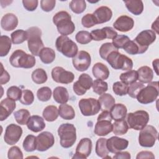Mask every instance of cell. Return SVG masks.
<instances>
[{
  "mask_svg": "<svg viewBox=\"0 0 159 159\" xmlns=\"http://www.w3.org/2000/svg\"><path fill=\"white\" fill-rule=\"evenodd\" d=\"M27 128L34 132L42 131L45 127V124L43 119L37 115L32 116L29 119L27 123Z\"/></svg>",
  "mask_w": 159,
  "mask_h": 159,
  "instance_id": "d4e9b609",
  "label": "cell"
},
{
  "mask_svg": "<svg viewBox=\"0 0 159 159\" xmlns=\"http://www.w3.org/2000/svg\"><path fill=\"white\" fill-rule=\"evenodd\" d=\"M53 22L61 35L66 36L75 31V25L71 21V16L66 11H61L56 13L53 17Z\"/></svg>",
  "mask_w": 159,
  "mask_h": 159,
  "instance_id": "6da1fadb",
  "label": "cell"
},
{
  "mask_svg": "<svg viewBox=\"0 0 159 159\" xmlns=\"http://www.w3.org/2000/svg\"><path fill=\"white\" fill-rule=\"evenodd\" d=\"M92 141L89 138H83L79 142L73 158H86L92 150Z\"/></svg>",
  "mask_w": 159,
  "mask_h": 159,
  "instance_id": "ac0fdd59",
  "label": "cell"
},
{
  "mask_svg": "<svg viewBox=\"0 0 159 159\" xmlns=\"http://www.w3.org/2000/svg\"><path fill=\"white\" fill-rule=\"evenodd\" d=\"M106 61L115 70L129 71L131 70L133 67L132 60L126 55L119 53L118 51L111 52L107 56Z\"/></svg>",
  "mask_w": 159,
  "mask_h": 159,
  "instance_id": "5b68a950",
  "label": "cell"
},
{
  "mask_svg": "<svg viewBox=\"0 0 159 159\" xmlns=\"http://www.w3.org/2000/svg\"><path fill=\"white\" fill-rule=\"evenodd\" d=\"M22 146L26 152H33L36 150V137L28 135L24 140Z\"/></svg>",
  "mask_w": 159,
  "mask_h": 159,
  "instance_id": "f6af8a7d",
  "label": "cell"
},
{
  "mask_svg": "<svg viewBox=\"0 0 159 159\" xmlns=\"http://www.w3.org/2000/svg\"><path fill=\"white\" fill-rule=\"evenodd\" d=\"M37 96L40 101H48L51 98L52 91L50 88L47 86L42 87L38 89L37 92Z\"/></svg>",
  "mask_w": 159,
  "mask_h": 159,
  "instance_id": "f907efd6",
  "label": "cell"
},
{
  "mask_svg": "<svg viewBox=\"0 0 159 159\" xmlns=\"http://www.w3.org/2000/svg\"><path fill=\"white\" fill-rule=\"evenodd\" d=\"M93 76L99 80H106L109 76V70L104 64L98 62L94 65L92 68Z\"/></svg>",
  "mask_w": 159,
  "mask_h": 159,
  "instance_id": "484cf974",
  "label": "cell"
},
{
  "mask_svg": "<svg viewBox=\"0 0 159 159\" xmlns=\"http://www.w3.org/2000/svg\"><path fill=\"white\" fill-rule=\"evenodd\" d=\"M39 56L43 63L50 64L52 63L55 58V52L51 48L44 47L40 52Z\"/></svg>",
  "mask_w": 159,
  "mask_h": 159,
  "instance_id": "836d02e7",
  "label": "cell"
},
{
  "mask_svg": "<svg viewBox=\"0 0 159 159\" xmlns=\"http://www.w3.org/2000/svg\"><path fill=\"white\" fill-rule=\"evenodd\" d=\"M149 119V114L147 111L139 110L129 113L127 116V122L130 128L140 130L147 125Z\"/></svg>",
  "mask_w": 159,
  "mask_h": 159,
  "instance_id": "9c48e42d",
  "label": "cell"
},
{
  "mask_svg": "<svg viewBox=\"0 0 159 159\" xmlns=\"http://www.w3.org/2000/svg\"><path fill=\"white\" fill-rule=\"evenodd\" d=\"M11 39L7 35H1L0 38V56H6L11 48Z\"/></svg>",
  "mask_w": 159,
  "mask_h": 159,
  "instance_id": "74e56055",
  "label": "cell"
},
{
  "mask_svg": "<svg viewBox=\"0 0 159 159\" xmlns=\"http://www.w3.org/2000/svg\"><path fill=\"white\" fill-rule=\"evenodd\" d=\"M96 20L97 24H102L111 20L112 16L111 9L107 6H101L97 8L93 14Z\"/></svg>",
  "mask_w": 159,
  "mask_h": 159,
  "instance_id": "603a6c76",
  "label": "cell"
},
{
  "mask_svg": "<svg viewBox=\"0 0 159 159\" xmlns=\"http://www.w3.org/2000/svg\"><path fill=\"white\" fill-rule=\"evenodd\" d=\"M42 115L47 121L53 122L59 116L58 109L55 106H48L43 109Z\"/></svg>",
  "mask_w": 159,
  "mask_h": 159,
  "instance_id": "e575fe53",
  "label": "cell"
},
{
  "mask_svg": "<svg viewBox=\"0 0 159 159\" xmlns=\"http://www.w3.org/2000/svg\"><path fill=\"white\" fill-rule=\"evenodd\" d=\"M106 142L107 139L105 138H100L96 142L95 148L96 153L101 158H106L107 157H110L107 156L109 152L107 149Z\"/></svg>",
  "mask_w": 159,
  "mask_h": 159,
  "instance_id": "d6a6232c",
  "label": "cell"
},
{
  "mask_svg": "<svg viewBox=\"0 0 159 159\" xmlns=\"http://www.w3.org/2000/svg\"><path fill=\"white\" fill-rule=\"evenodd\" d=\"M0 120L3 121L6 120L14 111L16 107L15 101L10 98H5L0 102Z\"/></svg>",
  "mask_w": 159,
  "mask_h": 159,
  "instance_id": "7402d4cb",
  "label": "cell"
},
{
  "mask_svg": "<svg viewBox=\"0 0 159 159\" xmlns=\"http://www.w3.org/2000/svg\"><path fill=\"white\" fill-rule=\"evenodd\" d=\"M138 80L142 83H148L152 81L153 78V70L147 66H141L138 69Z\"/></svg>",
  "mask_w": 159,
  "mask_h": 159,
  "instance_id": "83f0119b",
  "label": "cell"
},
{
  "mask_svg": "<svg viewBox=\"0 0 159 159\" xmlns=\"http://www.w3.org/2000/svg\"><path fill=\"white\" fill-rule=\"evenodd\" d=\"M128 129L129 125L124 119L116 120V122L112 124V131L116 135H122L126 134Z\"/></svg>",
  "mask_w": 159,
  "mask_h": 159,
  "instance_id": "d590c367",
  "label": "cell"
},
{
  "mask_svg": "<svg viewBox=\"0 0 159 159\" xmlns=\"http://www.w3.org/2000/svg\"><path fill=\"white\" fill-rule=\"evenodd\" d=\"M22 134V128L16 124H11L7 126L4 136V142L10 145L16 144Z\"/></svg>",
  "mask_w": 159,
  "mask_h": 159,
  "instance_id": "9a60e30c",
  "label": "cell"
},
{
  "mask_svg": "<svg viewBox=\"0 0 159 159\" xmlns=\"http://www.w3.org/2000/svg\"><path fill=\"white\" fill-rule=\"evenodd\" d=\"M11 40L14 44H20L27 40V32L22 29L14 31L11 34Z\"/></svg>",
  "mask_w": 159,
  "mask_h": 159,
  "instance_id": "60d3db41",
  "label": "cell"
},
{
  "mask_svg": "<svg viewBox=\"0 0 159 159\" xmlns=\"http://www.w3.org/2000/svg\"><path fill=\"white\" fill-rule=\"evenodd\" d=\"M134 25V19L127 16L122 15L119 16L113 24V27L115 29L125 32L130 30Z\"/></svg>",
  "mask_w": 159,
  "mask_h": 159,
  "instance_id": "44dd1931",
  "label": "cell"
},
{
  "mask_svg": "<svg viewBox=\"0 0 159 159\" xmlns=\"http://www.w3.org/2000/svg\"><path fill=\"white\" fill-rule=\"evenodd\" d=\"M137 159H140V158H151L153 159L155 158V156L153 154L152 152L150 151H142L139 153H138L137 157Z\"/></svg>",
  "mask_w": 159,
  "mask_h": 159,
  "instance_id": "94428289",
  "label": "cell"
},
{
  "mask_svg": "<svg viewBox=\"0 0 159 159\" xmlns=\"http://www.w3.org/2000/svg\"><path fill=\"white\" fill-rule=\"evenodd\" d=\"M7 157L9 159H21L23 158V153L18 147L14 146L10 148L8 150Z\"/></svg>",
  "mask_w": 159,
  "mask_h": 159,
  "instance_id": "9f6ffc18",
  "label": "cell"
},
{
  "mask_svg": "<svg viewBox=\"0 0 159 159\" xmlns=\"http://www.w3.org/2000/svg\"><path fill=\"white\" fill-rule=\"evenodd\" d=\"M113 157V158H122V159H130V154L128 152H119L116 153Z\"/></svg>",
  "mask_w": 159,
  "mask_h": 159,
  "instance_id": "6125c7cd",
  "label": "cell"
},
{
  "mask_svg": "<svg viewBox=\"0 0 159 159\" xmlns=\"http://www.w3.org/2000/svg\"><path fill=\"white\" fill-rule=\"evenodd\" d=\"M129 86L122 81H117L113 84L112 89L114 93L118 96H125L127 94Z\"/></svg>",
  "mask_w": 159,
  "mask_h": 159,
  "instance_id": "bcb514c9",
  "label": "cell"
},
{
  "mask_svg": "<svg viewBox=\"0 0 159 159\" xmlns=\"http://www.w3.org/2000/svg\"><path fill=\"white\" fill-rule=\"evenodd\" d=\"M81 24L86 28H90L97 24L96 20L93 14H86L81 19Z\"/></svg>",
  "mask_w": 159,
  "mask_h": 159,
  "instance_id": "11a10c76",
  "label": "cell"
},
{
  "mask_svg": "<svg viewBox=\"0 0 159 159\" xmlns=\"http://www.w3.org/2000/svg\"><path fill=\"white\" fill-rule=\"evenodd\" d=\"M159 94L158 81L150 82L147 86H144L137 96L138 102L143 104H147L154 102Z\"/></svg>",
  "mask_w": 159,
  "mask_h": 159,
  "instance_id": "8992f818",
  "label": "cell"
},
{
  "mask_svg": "<svg viewBox=\"0 0 159 159\" xmlns=\"http://www.w3.org/2000/svg\"><path fill=\"white\" fill-rule=\"evenodd\" d=\"M22 91L19 87L16 86H12L7 89L6 94L8 98L16 101L20 100L22 96Z\"/></svg>",
  "mask_w": 159,
  "mask_h": 159,
  "instance_id": "c3c4849f",
  "label": "cell"
},
{
  "mask_svg": "<svg viewBox=\"0 0 159 159\" xmlns=\"http://www.w3.org/2000/svg\"><path fill=\"white\" fill-rule=\"evenodd\" d=\"M28 48L34 56H39L41 50L44 48L43 43L41 39L42 31L37 27H31L27 30Z\"/></svg>",
  "mask_w": 159,
  "mask_h": 159,
  "instance_id": "277c9868",
  "label": "cell"
},
{
  "mask_svg": "<svg viewBox=\"0 0 159 159\" xmlns=\"http://www.w3.org/2000/svg\"><path fill=\"white\" fill-rule=\"evenodd\" d=\"M120 80L126 84H131L138 80L137 71L135 70H129L125 73H122L120 75Z\"/></svg>",
  "mask_w": 159,
  "mask_h": 159,
  "instance_id": "f35d334b",
  "label": "cell"
},
{
  "mask_svg": "<svg viewBox=\"0 0 159 159\" xmlns=\"http://www.w3.org/2000/svg\"><path fill=\"white\" fill-rule=\"evenodd\" d=\"M152 65H153V67L156 72V74L157 75H158V59L157 58L155 60H154L152 62Z\"/></svg>",
  "mask_w": 159,
  "mask_h": 159,
  "instance_id": "e7e4bbea",
  "label": "cell"
},
{
  "mask_svg": "<svg viewBox=\"0 0 159 159\" xmlns=\"http://www.w3.org/2000/svg\"><path fill=\"white\" fill-rule=\"evenodd\" d=\"M30 112L28 110L25 109H21L16 111L14 113V118L16 122L20 125L27 124L29 119L30 118Z\"/></svg>",
  "mask_w": 159,
  "mask_h": 159,
  "instance_id": "ab89813d",
  "label": "cell"
},
{
  "mask_svg": "<svg viewBox=\"0 0 159 159\" xmlns=\"http://www.w3.org/2000/svg\"><path fill=\"white\" fill-rule=\"evenodd\" d=\"M128 11L132 14L138 16L143 10V3L141 0H127L124 1Z\"/></svg>",
  "mask_w": 159,
  "mask_h": 159,
  "instance_id": "f1b7e54d",
  "label": "cell"
},
{
  "mask_svg": "<svg viewBox=\"0 0 159 159\" xmlns=\"http://www.w3.org/2000/svg\"><path fill=\"white\" fill-rule=\"evenodd\" d=\"M140 130L139 135L140 145L143 147H152L158 139V132L156 128L148 125Z\"/></svg>",
  "mask_w": 159,
  "mask_h": 159,
  "instance_id": "30bf717a",
  "label": "cell"
},
{
  "mask_svg": "<svg viewBox=\"0 0 159 159\" xmlns=\"http://www.w3.org/2000/svg\"><path fill=\"white\" fill-rule=\"evenodd\" d=\"M1 77H0V83L1 84H4L7 83L10 80V75H9L8 72L6 71L2 66V64L1 63Z\"/></svg>",
  "mask_w": 159,
  "mask_h": 159,
  "instance_id": "91938a15",
  "label": "cell"
},
{
  "mask_svg": "<svg viewBox=\"0 0 159 159\" xmlns=\"http://www.w3.org/2000/svg\"><path fill=\"white\" fill-rule=\"evenodd\" d=\"M53 96L54 100L59 104H65L68 101L69 94L65 87L57 86L53 92Z\"/></svg>",
  "mask_w": 159,
  "mask_h": 159,
  "instance_id": "f546056e",
  "label": "cell"
},
{
  "mask_svg": "<svg viewBox=\"0 0 159 159\" xmlns=\"http://www.w3.org/2000/svg\"><path fill=\"white\" fill-rule=\"evenodd\" d=\"M34 96L33 93L29 89H24L22 92V96L20 102L24 105H30L33 103Z\"/></svg>",
  "mask_w": 159,
  "mask_h": 159,
  "instance_id": "f5cc1de1",
  "label": "cell"
},
{
  "mask_svg": "<svg viewBox=\"0 0 159 159\" xmlns=\"http://www.w3.org/2000/svg\"><path fill=\"white\" fill-rule=\"evenodd\" d=\"M55 143L53 134L48 131H45L36 137V150L44 152L52 147Z\"/></svg>",
  "mask_w": 159,
  "mask_h": 159,
  "instance_id": "e0dca14e",
  "label": "cell"
},
{
  "mask_svg": "<svg viewBox=\"0 0 159 159\" xmlns=\"http://www.w3.org/2000/svg\"><path fill=\"white\" fill-rule=\"evenodd\" d=\"M78 106L81 114L84 116H91L97 114L101 110L98 100L95 98H83L80 100Z\"/></svg>",
  "mask_w": 159,
  "mask_h": 159,
  "instance_id": "8fae6325",
  "label": "cell"
},
{
  "mask_svg": "<svg viewBox=\"0 0 159 159\" xmlns=\"http://www.w3.org/2000/svg\"><path fill=\"white\" fill-rule=\"evenodd\" d=\"M58 134L60 139V145L63 148H70L76 142V128L73 124L70 123L62 124L58 129Z\"/></svg>",
  "mask_w": 159,
  "mask_h": 159,
  "instance_id": "7a4b0ae2",
  "label": "cell"
},
{
  "mask_svg": "<svg viewBox=\"0 0 159 159\" xmlns=\"http://www.w3.org/2000/svg\"><path fill=\"white\" fill-rule=\"evenodd\" d=\"M98 101L100 104L101 110L102 111H110L116 102L114 98L109 93H104L101 95L98 99Z\"/></svg>",
  "mask_w": 159,
  "mask_h": 159,
  "instance_id": "4dcf8cb0",
  "label": "cell"
},
{
  "mask_svg": "<svg viewBox=\"0 0 159 159\" xmlns=\"http://www.w3.org/2000/svg\"><path fill=\"white\" fill-rule=\"evenodd\" d=\"M93 83L92 78L86 73H83L79 76L78 80L73 84V89L76 94L82 96L92 87Z\"/></svg>",
  "mask_w": 159,
  "mask_h": 159,
  "instance_id": "5bb4252c",
  "label": "cell"
},
{
  "mask_svg": "<svg viewBox=\"0 0 159 159\" xmlns=\"http://www.w3.org/2000/svg\"><path fill=\"white\" fill-rule=\"evenodd\" d=\"M123 49L129 55L142 54L139 45L134 40H130L124 46Z\"/></svg>",
  "mask_w": 159,
  "mask_h": 159,
  "instance_id": "816d5d0a",
  "label": "cell"
},
{
  "mask_svg": "<svg viewBox=\"0 0 159 159\" xmlns=\"http://www.w3.org/2000/svg\"><path fill=\"white\" fill-rule=\"evenodd\" d=\"M70 9L75 14H81L86 8V4L84 0H73L69 4Z\"/></svg>",
  "mask_w": 159,
  "mask_h": 159,
  "instance_id": "ee69618b",
  "label": "cell"
},
{
  "mask_svg": "<svg viewBox=\"0 0 159 159\" xmlns=\"http://www.w3.org/2000/svg\"><path fill=\"white\" fill-rule=\"evenodd\" d=\"M55 4V0H42L40 1V7L43 11L50 12L53 9Z\"/></svg>",
  "mask_w": 159,
  "mask_h": 159,
  "instance_id": "6f0895ef",
  "label": "cell"
},
{
  "mask_svg": "<svg viewBox=\"0 0 159 159\" xmlns=\"http://www.w3.org/2000/svg\"><path fill=\"white\" fill-rule=\"evenodd\" d=\"M112 118L108 111H103L98 117L94 132L98 136H105L112 131Z\"/></svg>",
  "mask_w": 159,
  "mask_h": 159,
  "instance_id": "52a82bcc",
  "label": "cell"
},
{
  "mask_svg": "<svg viewBox=\"0 0 159 159\" xmlns=\"http://www.w3.org/2000/svg\"><path fill=\"white\" fill-rule=\"evenodd\" d=\"M9 62L16 68H31L35 66L36 60L33 55L19 49L12 53L9 58Z\"/></svg>",
  "mask_w": 159,
  "mask_h": 159,
  "instance_id": "3957f363",
  "label": "cell"
},
{
  "mask_svg": "<svg viewBox=\"0 0 159 159\" xmlns=\"http://www.w3.org/2000/svg\"><path fill=\"white\" fill-rule=\"evenodd\" d=\"M55 46L58 52L68 58H73L78 53L77 45L67 36H59L56 40Z\"/></svg>",
  "mask_w": 159,
  "mask_h": 159,
  "instance_id": "ba28073f",
  "label": "cell"
},
{
  "mask_svg": "<svg viewBox=\"0 0 159 159\" xmlns=\"http://www.w3.org/2000/svg\"><path fill=\"white\" fill-rule=\"evenodd\" d=\"M32 81L36 84H43L47 80V75L46 71L42 68H37L31 75Z\"/></svg>",
  "mask_w": 159,
  "mask_h": 159,
  "instance_id": "8d00e7d4",
  "label": "cell"
},
{
  "mask_svg": "<svg viewBox=\"0 0 159 159\" xmlns=\"http://www.w3.org/2000/svg\"><path fill=\"white\" fill-rule=\"evenodd\" d=\"M156 34L152 30H144L140 32L134 41L139 45L141 53H145L150 45L155 42Z\"/></svg>",
  "mask_w": 159,
  "mask_h": 159,
  "instance_id": "7c38bea8",
  "label": "cell"
},
{
  "mask_svg": "<svg viewBox=\"0 0 159 159\" xmlns=\"http://www.w3.org/2000/svg\"><path fill=\"white\" fill-rule=\"evenodd\" d=\"M92 40L100 41L105 39H113L118 34L117 32L111 27H104L101 29H95L91 32Z\"/></svg>",
  "mask_w": 159,
  "mask_h": 159,
  "instance_id": "ffe728a7",
  "label": "cell"
},
{
  "mask_svg": "<svg viewBox=\"0 0 159 159\" xmlns=\"http://www.w3.org/2000/svg\"><path fill=\"white\" fill-rule=\"evenodd\" d=\"M144 86H145L143 83L135 81L130 84V86L128 88L127 93L130 97L132 98H136L139 92L143 88H144Z\"/></svg>",
  "mask_w": 159,
  "mask_h": 159,
  "instance_id": "7dc6e473",
  "label": "cell"
},
{
  "mask_svg": "<svg viewBox=\"0 0 159 159\" xmlns=\"http://www.w3.org/2000/svg\"><path fill=\"white\" fill-rule=\"evenodd\" d=\"M92 87L93 91L99 95H102L108 89L107 83L106 81L99 79L95 80L93 81Z\"/></svg>",
  "mask_w": 159,
  "mask_h": 159,
  "instance_id": "7bdbcfd3",
  "label": "cell"
},
{
  "mask_svg": "<svg viewBox=\"0 0 159 159\" xmlns=\"http://www.w3.org/2000/svg\"><path fill=\"white\" fill-rule=\"evenodd\" d=\"M18 25V19L12 13H7L4 15L1 20V27L6 30L11 31L14 30Z\"/></svg>",
  "mask_w": 159,
  "mask_h": 159,
  "instance_id": "cb8c5ba5",
  "label": "cell"
},
{
  "mask_svg": "<svg viewBox=\"0 0 159 159\" xmlns=\"http://www.w3.org/2000/svg\"><path fill=\"white\" fill-rule=\"evenodd\" d=\"M72 62L74 68L77 71H84L88 69L91 65V56L88 52L81 50L73 58Z\"/></svg>",
  "mask_w": 159,
  "mask_h": 159,
  "instance_id": "4fadbf2b",
  "label": "cell"
},
{
  "mask_svg": "<svg viewBox=\"0 0 159 159\" xmlns=\"http://www.w3.org/2000/svg\"><path fill=\"white\" fill-rule=\"evenodd\" d=\"M114 51H118V49L112 44V43L111 42H106L101 46L99 48V55L101 57L106 60V58L107 56L112 52Z\"/></svg>",
  "mask_w": 159,
  "mask_h": 159,
  "instance_id": "b9f144b4",
  "label": "cell"
},
{
  "mask_svg": "<svg viewBox=\"0 0 159 159\" xmlns=\"http://www.w3.org/2000/svg\"><path fill=\"white\" fill-rule=\"evenodd\" d=\"M58 112L59 116L65 120H71L75 117V112L73 107L66 103L60 105Z\"/></svg>",
  "mask_w": 159,
  "mask_h": 159,
  "instance_id": "1f68e13d",
  "label": "cell"
},
{
  "mask_svg": "<svg viewBox=\"0 0 159 159\" xmlns=\"http://www.w3.org/2000/svg\"><path fill=\"white\" fill-rule=\"evenodd\" d=\"M158 17H157L156 20L152 25V29L153 30V31L155 30L157 34H158Z\"/></svg>",
  "mask_w": 159,
  "mask_h": 159,
  "instance_id": "be15d7a7",
  "label": "cell"
},
{
  "mask_svg": "<svg viewBox=\"0 0 159 159\" xmlns=\"http://www.w3.org/2000/svg\"><path fill=\"white\" fill-rule=\"evenodd\" d=\"M127 112L126 106L120 103L115 104L110 110V114L113 120H119L124 119Z\"/></svg>",
  "mask_w": 159,
  "mask_h": 159,
  "instance_id": "4316f807",
  "label": "cell"
},
{
  "mask_svg": "<svg viewBox=\"0 0 159 159\" xmlns=\"http://www.w3.org/2000/svg\"><path fill=\"white\" fill-rule=\"evenodd\" d=\"M39 1L37 0H23L22 4L24 7L28 11H34L38 6Z\"/></svg>",
  "mask_w": 159,
  "mask_h": 159,
  "instance_id": "680465c9",
  "label": "cell"
},
{
  "mask_svg": "<svg viewBox=\"0 0 159 159\" xmlns=\"http://www.w3.org/2000/svg\"><path fill=\"white\" fill-rule=\"evenodd\" d=\"M75 39L80 44H87L92 40L91 34L86 30H81L75 35Z\"/></svg>",
  "mask_w": 159,
  "mask_h": 159,
  "instance_id": "681fc988",
  "label": "cell"
},
{
  "mask_svg": "<svg viewBox=\"0 0 159 159\" xmlns=\"http://www.w3.org/2000/svg\"><path fill=\"white\" fill-rule=\"evenodd\" d=\"M52 77L53 81L58 83L68 84L74 80V74L69 71L65 70L61 66H56L52 70Z\"/></svg>",
  "mask_w": 159,
  "mask_h": 159,
  "instance_id": "2e32d148",
  "label": "cell"
},
{
  "mask_svg": "<svg viewBox=\"0 0 159 159\" xmlns=\"http://www.w3.org/2000/svg\"><path fill=\"white\" fill-rule=\"evenodd\" d=\"M106 145L109 152L116 153L126 149L129 145V141L123 138L113 136L107 139Z\"/></svg>",
  "mask_w": 159,
  "mask_h": 159,
  "instance_id": "d6986e66",
  "label": "cell"
},
{
  "mask_svg": "<svg viewBox=\"0 0 159 159\" xmlns=\"http://www.w3.org/2000/svg\"><path fill=\"white\" fill-rule=\"evenodd\" d=\"M129 37L124 35H117L112 39V44L117 48H123L130 40Z\"/></svg>",
  "mask_w": 159,
  "mask_h": 159,
  "instance_id": "db71d44e",
  "label": "cell"
}]
</instances>
